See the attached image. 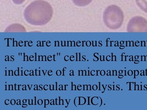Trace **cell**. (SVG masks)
<instances>
[{
    "label": "cell",
    "instance_id": "5",
    "mask_svg": "<svg viewBox=\"0 0 147 110\" xmlns=\"http://www.w3.org/2000/svg\"><path fill=\"white\" fill-rule=\"evenodd\" d=\"M137 4L139 7L147 13V2L145 0H136Z\"/></svg>",
    "mask_w": 147,
    "mask_h": 110
},
{
    "label": "cell",
    "instance_id": "1",
    "mask_svg": "<svg viewBox=\"0 0 147 110\" xmlns=\"http://www.w3.org/2000/svg\"><path fill=\"white\" fill-rule=\"evenodd\" d=\"M53 14V8L49 3L38 0L32 3L26 8L24 16L31 25H42L51 20Z\"/></svg>",
    "mask_w": 147,
    "mask_h": 110
},
{
    "label": "cell",
    "instance_id": "3",
    "mask_svg": "<svg viewBox=\"0 0 147 110\" xmlns=\"http://www.w3.org/2000/svg\"><path fill=\"white\" fill-rule=\"evenodd\" d=\"M127 32H147V20L142 16L131 18L128 22Z\"/></svg>",
    "mask_w": 147,
    "mask_h": 110
},
{
    "label": "cell",
    "instance_id": "7",
    "mask_svg": "<svg viewBox=\"0 0 147 110\" xmlns=\"http://www.w3.org/2000/svg\"><path fill=\"white\" fill-rule=\"evenodd\" d=\"M25 0H13V1L17 4H22Z\"/></svg>",
    "mask_w": 147,
    "mask_h": 110
},
{
    "label": "cell",
    "instance_id": "6",
    "mask_svg": "<svg viewBox=\"0 0 147 110\" xmlns=\"http://www.w3.org/2000/svg\"><path fill=\"white\" fill-rule=\"evenodd\" d=\"M73 1L77 6L83 7L89 4L92 0H73Z\"/></svg>",
    "mask_w": 147,
    "mask_h": 110
},
{
    "label": "cell",
    "instance_id": "2",
    "mask_svg": "<svg viewBox=\"0 0 147 110\" xmlns=\"http://www.w3.org/2000/svg\"><path fill=\"white\" fill-rule=\"evenodd\" d=\"M124 19L122 9L116 5H112L106 8L103 14L104 23L110 29L115 30L122 26Z\"/></svg>",
    "mask_w": 147,
    "mask_h": 110
},
{
    "label": "cell",
    "instance_id": "4",
    "mask_svg": "<svg viewBox=\"0 0 147 110\" xmlns=\"http://www.w3.org/2000/svg\"><path fill=\"white\" fill-rule=\"evenodd\" d=\"M17 24L13 25L8 27V28L6 29L5 32H26L25 28L21 25H18L17 28Z\"/></svg>",
    "mask_w": 147,
    "mask_h": 110
}]
</instances>
